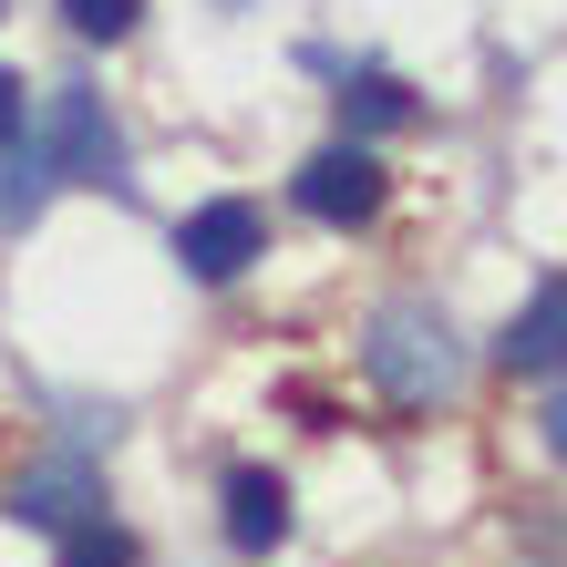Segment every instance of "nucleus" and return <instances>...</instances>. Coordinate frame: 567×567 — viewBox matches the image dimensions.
Masks as SVG:
<instances>
[{"mask_svg":"<svg viewBox=\"0 0 567 567\" xmlns=\"http://www.w3.org/2000/svg\"><path fill=\"white\" fill-rule=\"evenodd\" d=\"M11 516H21V526H52V537H73L83 516H104V475H93L83 454H52V464H31V475L11 485Z\"/></svg>","mask_w":567,"mask_h":567,"instance_id":"5","label":"nucleus"},{"mask_svg":"<svg viewBox=\"0 0 567 567\" xmlns=\"http://www.w3.org/2000/svg\"><path fill=\"white\" fill-rule=\"evenodd\" d=\"M227 547L238 557H279L289 547V475H269V464H238V475H227Z\"/></svg>","mask_w":567,"mask_h":567,"instance_id":"7","label":"nucleus"},{"mask_svg":"<svg viewBox=\"0 0 567 567\" xmlns=\"http://www.w3.org/2000/svg\"><path fill=\"white\" fill-rule=\"evenodd\" d=\"M299 207H310L320 227H372L382 217V196H392V176H382V155L361 145V135H341V145H320L310 165H299Z\"/></svg>","mask_w":567,"mask_h":567,"instance_id":"4","label":"nucleus"},{"mask_svg":"<svg viewBox=\"0 0 567 567\" xmlns=\"http://www.w3.org/2000/svg\"><path fill=\"white\" fill-rule=\"evenodd\" d=\"M135 11H145V0H62V21H73L83 42H124V31H135Z\"/></svg>","mask_w":567,"mask_h":567,"instance_id":"11","label":"nucleus"},{"mask_svg":"<svg viewBox=\"0 0 567 567\" xmlns=\"http://www.w3.org/2000/svg\"><path fill=\"white\" fill-rule=\"evenodd\" d=\"M31 135V93H21V73H0V145H21Z\"/></svg>","mask_w":567,"mask_h":567,"instance_id":"12","label":"nucleus"},{"mask_svg":"<svg viewBox=\"0 0 567 567\" xmlns=\"http://www.w3.org/2000/svg\"><path fill=\"white\" fill-rule=\"evenodd\" d=\"M52 186H62V176H52V155L31 145V135L0 145V227H31V217L52 207Z\"/></svg>","mask_w":567,"mask_h":567,"instance_id":"9","label":"nucleus"},{"mask_svg":"<svg viewBox=\"0 0 567 567\" xmlns=\"http://www.w3.org/2000/svg\"><path fill=\"white\" fill-rule=\"evenodd\" d=\"M31 145L52 155L62 186H114V196L135 186V176H124V135H114L104 93H83V83H62L52 104H42V135H31Z\"/></svg>","mask_w":567,"mask_h":567,"instance_id":"2","label":"nucleus"},{"mask_svg":"<svg viewBox=\"0 0 567 567\" xmlns=\"http://www.w3.org/2000/svg\"><path fill=\"white\" fill-rule=\"evenodd\" d=\"M495 361H506L516 382H547V372H567V269L526 299V310L495 330Z\"/></svg>","mask_w":567,"mask_h":567,"instance_id":"6","label":"nucleus"},{"mask_svg":"<svg viewBox=\"0 0 567 567\" xmlns=\"http://www.w3.org/2000/svg\"><path fill=\"white\" fill-rule=\"evenodd\" d=\"M537 444H547V454H557V464H567V382H557V392H547V413H537Z\"/></svg>","mask_w":567,"mask_h":567,"instance_id":"13","label":"nucleus"},{"mask_svg":"<svg viewBox=\"0 0 567 567\" xmlns=\"http://www.w3.org/2000/svg\"><path fill=\"white\" fill-rule=\"evenodd\" d=\"M62 567H145V547L124 537V526H104V516H83L73 537H62Z\"/></svg>","mask_w":567,"mask_h":567,"instance_id":"10","label":"nucleus"},{"mask_svg":"<svg viewBox=\"0 0 567 567\" xmlns=\"http://www.w3.org/2000/svg\"><path fill=\"white\" fill-rule=\"evenodd\" d=\"M413 114H423V104H413L403 73H351V83H341V124H351V135H403Z\"/></svg>","mask_w":567,"mask_h":567,"instance_id":"8","label":"nucleus"},{"mask_svg":"<svg viewBox=\"0 0 567 567\" xmlns=\"http://www.w3.org/2000/svg\"><path fill=\"white\" fill-rule=\"evenodd\" d=\"M361 372H372L382 403L433 413V403L464 392V341H454V320L433 310V299H382L372 330H361Z\"/></svg>","mask_w":567,"mask_h":567,"instance_id":"1","label":"nucleus"},{"mask_svg":"<svg viewBox=\"0 0 567 567\" xmlns=\"http://www.w3.org/2000/svg\"><path fill=\"white\" fill-rule=\"evenodd\" d=\"M258 258H269V217L248 207V196H217V207H196L176 227V269L196 289H227V279H248Z\"/></svg>","mask_w":567,"mask_h":567,"instance_id":"3","label":"nucleus"}]
</instances>
